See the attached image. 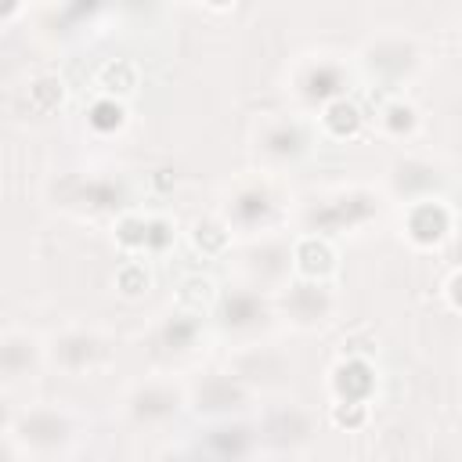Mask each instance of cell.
I'll list each match as a JSON object with an SVG mask.
<instances>
[{
  "label": "cell",
  "instance_id": "1",
  "mask_svg": "<svg viewBox=\"0 0 462 462\" xmlns=\"http://www.w3.org/2000/svg\"><path fill=\"white\" fill-rule=\"evenodd\" d=\"M379 213V202L368 188H336L328 195H314L303 202V231L307 235H336V231H357Z\"/></svg>",
  "mask_w": 462,
  "mask_h": 462
},
{
  "label": "cell",
  "instance_id": "2",
  "mask_svg": "<svg viewBox=\"0 0 462 462\" xmlns=\"http://www.w3.org/2000/svg\"><path fill=\"white\" fill-rule=\"evenodd\" d=\"M346 83H350V65L343 61V54H332V51L300 54L289 72L292 97L310 108H325V105L346 97Z\"/></svg>",
  "mask_w": 462,
  "mask_h": 462
},
{
  "label": "cell",
  "instance_id": "3",
  "mask_svg": "<svg viewBox=\"0 0 462 462\" xmlns=\"http://www.w3.org/2000/svg\"><path fill=\"white\" fill-rule=\"evenodd\" d=\"M282 213V199L267 177H245L227 191L224 202V227L242 235H267Z\"/></svg>",
  "mask_w": 462,
  "mask_h": 462
},
{
  "label": "cell",
  "instance_id": "4",
  "mask_svg": "<svg viewBox=\"0 0 462 462\" xmlns=\"http://www.w3.org/2000/svg\"><path fill=\"white\" fill-rule=\"evenodd\" d=\"M274 296L253 289V285H231L217 296V310H213V321L224 336H235V339H253L260 336L271 321H274Z\"/></svg>",
  "mask_w": 462,
  "mask_h": 462
},
{
  "label": "cell",
  "instance_id": "5",
  "mask_svg": "<svg viewBox=\"0 0 462 462\" xmlns=\"http://www.w3.org/2000/svg\"><path fill=\"white\" fill-rule=\"evenodd\" d=\"M238 274H242V285H253L267 296L282 292L292 278V242L278 235L253 238L238 256Z\"/></svg>",
  "mask_w": 462,
  "mask_h": 462
},
{
  "label": "cell",
  "instance_id": "6",
  "mask_svg": "<svg viewBox=\"0 0 462 462\" xmlns=\"http://www.w3.org/2000/svg\"><path fill=\"white\" fill-rule=\"evenodd\" d=\"M11 437L36 455H61L76 440V419L58 404H36L14 415Z\"/></svg>",
  "mask_w": 462,
  "mask_h": 462
},
{
  "label": "cell",
  "instance_id": "7",
  "mask_svg": "<svg viewBox=\"0 0 462 462\" xmlns=\"http://www.w3.org/2000/svg\"><path fill=\"white\" fill-rule=\"evenodd\" d=\"M188 404V386H180L170 375H155V379H141L126 390L123 397V411L134 426H162L170 422L180 408Z\"/></svg>",
  "mask_w": 462,
  "mask_h": 462
},
{
  "label": "cell",
  "instance_id": "8",
  "mask_svg": "<svg viewBox=\"0 0 462 462\" xmlns=\"http://www.w3.org/2000/svg\"><path fill=\"white\" fill-rule=\"evenodd\" d=\"M43 357H47L54 368H61L65 375L79 379V375L94 372L97 365H105V357H108V339H105L101 332H94V328H65V332H58V336L43 346Z\"/></svg>",
  "mask_w": 462,
  "mask_h": 462
},
{
  "label": "cell",
  "instance_id": "9",
  "mask_svg": "<svg viewBox=\"0 0 462 462\" xmlns=\"http://www.w3.org/2000/svg\"><path fill=\"white\" fill-rule=\"evenodd\" d=\"M274 310H282L296 328H318V325L332 321V314H336V292H332V285L310 282V278L289 282L278 292Z\"/></svg>",
  "mask_w": 462,
  "mask_h": 462
},
{
  "label": "cell",
  "instance_id": "10",
  "mask_svg": "<svg viewBox=\"0 0 462 462\" xmlns=\"http://www.w3.org/2000/svg\"><path fill=\"white\" fill-rule=\"evenodd\" d=\"M361 69H365V76H372V79H379V83H401V79H408L411 72H415V65H419V47L408 40V36H397V32H390V36H379V40H368L365 47H361Z\"/></svg>",
  "mask_w": 462,
  "mask_h": 462
},
{
  "label": "cell",
  "instance_id": "11",
  "mask_svg": "<svg viewBox=\"0 0 462 462\" xmlns=\"http://www.w3.org/2000/svg\"><path fill=\"white\" fill-rule=\"evenodd\" d=\"M249 393H253V390H249L235 372H206V375L188 390V404H191L199 415L231 419L235 411L245 408Z\"/></svg>",
  "mask_w": 462,
  "mask_h": 462
},
{
  "label": "cell",
  "instance_id": "12",
  "mask_svg": "<svg viewBox=\"0 0 462 462\" xmlns=\"http://www.w3.org/2000/svg\"><path fill=\"white\" fill-rule=\"evenodd\" d=\"M253 141H256V152L267 162H292V159L307 155V148H310V137H307L303 123L292 119V116H282V112H267L256 123Z\"/></svg>",
  "mask_w": 462,
  "mask_h": 462
},
{
  "label": "cell",
  "instance_id": "13",
  "mask_svg": "<svg viewBox=\"0 0 462 462\" xmlns=\"http://www.w3.org/2000/svg\"><path fill=\"white\" fill-rule=\"evenodd\" d=\"M43 361H47L43 357V343L32 332L14 328V332H4L0 336V383L7 390L25 386L40 372Z\"/></svg>",
  "mask_w": 462,
  "mask_h": 462
},
{
  "label": "cell",
  "instance_id": "14",
  "mask_svg": "<svg viewBox=\"0 0 462 462\" xmlns=\"http://www.w3.org/2000/svg\"><path fill=\"white\" fill-rule=\"evenodd\" d=\"M310 430H314V415L300 401H292V404H278L267 411L256 440H267L278 448H296V444L310 440Z\"/></svg>",
  "mask_w": 462,
  "mask_h": 462
},
{
  "label": "cell",
  "instance_id": "15",
  "mask_svg": "<svg viewBox=\"0 0 462 462\" xmlns=\"http://www.w3.org/2000/svg\"><path fill=\"white\" fill-rule=\"evenodd\" d=\"M173 224L166 217H144V213H126L119 220V242L130 245L134 253H162L173 242Z\"/></svg>",
  "mask_w": 462,
  "mask_h": 462
},
{
  "label": "cell",
  "instance_id": "16",
  "mask_svg": "<svg viewBox=\"0 0 462 462\" xmlns=\"http://www.w3.org/2000/svg\"><path fill=\"white\" fill-rule=\"evenodd\" d=\"M451 231V213L440 199H419L411 202L408 209V224H404V235L419 245H437L444 235Z\"/></svg>",
  "mask_w": 462,
  "mask_h": 462
},
{
  "label": "cell",
  "instance_id": "17",
  "mask_svg": "<svg viewBox=\"0 0 462 462\" xmlns=\"http://www.w3.org/2000/svg\"><path fill=\"white\" fill-rule=\"evenodd\" d=\"M206 336V325H202V314L199 310H173L166 314V321L159 325V346L173 357H184L199 346V339Z\"/></svg>",
  "mask_w": 462,
  "mask_h": 462
},
{
  "label": "cell",
  "instance_id": "18",
  "mask_svg": "<svg viewBox=\"0 0 462 462\" xmlns=\"http://www.w3.org/2000/svg\"><path fill=\"white\" fill-rule=\"evenodd\" d=\"M253 444H256V433L231 419H220V426L206 433V451L213 462H238L253 451Z\"/></svg>",
  "mask_w": 462,
  "mask_h": 462
},
{
  "label": "cell",
  "instance_id": "19",
  "mask_svg": "<svg viewBox=\"0 0 462 462\" xmlns=\"http://www.w3.org/2000/svg\"><path fill=\"white\" fill-rule=\"evenodd\" d=\"M321 126H325L328 134H336V137H350V134H357V126H361V112H357L346 97H339V101H332V105L321 108Z\"/></svg>",
  "mask_w": 462,
  "mask_h": 462
},
{
  "label": "cell",
  "instance_id": "20",
  "mask_svg": "<svg viewBox=\"0 0 462 462\" xmlns=\"http://www.w3.org/2000/svg\"><path fill=\"white\" fill-rule=\"evenodd\" d=\"M72 202H76V206H83V209H112V206H119V184H112V180L76 184Z\"/></svg>",
  "mask_w": 462,
  "mask_h": 462
},
{
  "label": "cell",
  "instance_id": "21",
  "mask_svg": "<svg viewBox=\"0 0 462 462\" xmlns=\"http://www.w3.org/2000/svg\"><path fill=\"white\" fill-rule=\"evenodd\" d=\"M415 108L408 105V101H401V97H393V101H386L383 108H379V126L386 130V134H393V137H404V134H411L415 130Z\"/></svg>",
  "mask_w": 462,
  "mask_h": 462
}]
</instances>
